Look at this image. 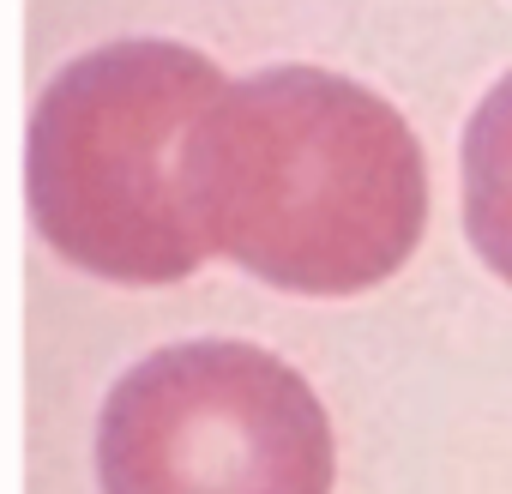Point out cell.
I'll return each mask as SVG.
<instances>
[{"instance_id": "1", "label": "cell", "mask_w": 512, "mask_h": 494, "mask_svg": "<svg viewBox=\"0 0 512 494\" xmlns=\"http://www.w3.org/2000/svg\"><path fill=\"white\" fill-rule=\"evenodd\" d=\"M181 199L205 260L284 296H368L428 229V157L398 103L332 67L223 79L181 145Z\"/></svg>"}, {"instance_id": "2", "label": "cell", "mask_w": 512, "mask_h": 494, "mask_svg": "<svg viewBox=\"0 0 512 494\" xmlns=\"http://www.w3.org/2000/svg\"><path fill=\"white\" fill-rule=\"evenodd\" d=\"M223 67L169 37H121L73 55L31 103L25 205L55 260L151 290L205 266L181 199V145L223 91Z\"/></svg>"}, {"instance_id": "3", "label": "cell", "mask_w": 512, "mask_h": 494, "mask_svg": "<svg viewBox=\"0 0 512 494\" xmlns=\"http://www.w3.org/2000/svg\"><path fill=\"white\" fill-rule=\"evenodd\" d=\"M91 464L103 494H332L338 434L266 344L181 338L109 386Z\"/></svg>"}, {"instance_id": "4", "label": "cell", "mask_w": 512, "mask_h": 494, "mask_svg": "<svg viewBox=\"0 0 512 494\" xmlns=\"http://www.w3.org/2000/svg\"><path fill=\"white\" fill-rule=\"evenodd\" d=\"M464 181V235L476 260L512 290V73H500L464 121L458 145Z\"/></svg>"}]
</instances>
